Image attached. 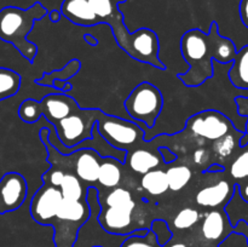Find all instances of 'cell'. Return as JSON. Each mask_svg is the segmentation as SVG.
Listing matches in <instances>:
<instances>
[{
    "mask_svg": "<svg viewBox=\"0 0 248 247\" xmlns=\"http://www.w3.org/2000/svg\"><path fill=\"white\" fill-rule=\"evenodd\" d=\"M48 15V10L41 2L36 1L28 9L6 6L0 10V39L12 44L15 48L33 63L38 55V46L28 40V35L36 21Z\"/></svg>",
    "mask_w": 248,
    "mask_h": 247,
    "instance_id": "6da1fadb",
    "label": "cell"
},
{
    "mask_svg": "<svg viewBox=\"0 0 248 247\" xmlns=\"http://www.w3.org/2000/svg\"><path fill=\"white\" fill-rule=\"evenodd\" d=\"M181 52L189 68L178 79L186 87H199L215 75L207 33L199 28L186 31L181 39Z\"/></svg>",
    "mask_w": 248,
    "mask_h": 247,
    "instance_id": "7a4b0ae2",
    "label": "cell"
},
{
    "mask_svg": "<svg viewBox=\"0 0 248 247\" xmlns=\"http://www.w3.org/2000/svg\"><path fill=\"white\" fill-rule=\"evenodd\" d=\"M79 108L78 102L65 92L46 94L41 101L24 99L18 108V116L27 124H35L43 116L48 124L55 125Z\"/></svg>",
    "mask_w": 248,
    "mask_h": 247,
    "instance_id": "3957f363",
    "label": "cell"
},
{
    "mask_svg": "<svg viewBox=\"0 0 248 247\" xmlns=\"http://www.w3.org/2000/svg\"><path fill=\"white\" fill-rule=\"evenodd\" d=\"M124 107L136 123L144 124L148 128H152L164 108V96L159 87L143 81L130 92Z\"/></svg>",
    "mask_w": 248,
    "mask_h": 247,
    "instance_id": "277c9868",
    "label": "cell"
},
{
    "mask_svg": "<svg viewBox=\"0 0 248 247\" xmlns=\"http://www.w3.org/2000/svg\"><path fill=\"white\" fill-rule=\"evenodd\" d=\"M97 126L99 135L116 149L130 152L145 140V131L136 121L104 113Z\"/></svg>",
    "mask_w": 248,
    "mask_h": 247,
    "instance_id": "5b68a950",
    "label": "cell"
},
{
    "mask_svg": "<svg viewBox=\"0 0 248 247\" xmlns=\"http://www.w3.org/2000/svg\"><path fill=\"white\" fill-rule=\"evenodd\" d=\"M104 111L94 108H78L74 113L53 125L57 138L65 148H73L92 138V128Z\"/></svg>",
    "mask_w": 248,
    "mask_h": 247,
    "instance_id": "8992f818",
    "label": "cell"
},
{
    "mask_svg": "<svg viewBox=\"0 0 248 247\" xmlns=\"http://www.w3.org/2000/svg\"><path fill=\"white\" fill-rule=\"evenodd\" d=\"M89 2L98 18V24H108L115 36L119 47L132 58L135 31L131 33L125 26L124 15L119 10L120 4L118 0H89Z\"/></svg>",
    "mask_w": 248,
    "mask_h": 247,
    "instance_id": "52a82bcc",
    "label": "cell"
},
{
    "mask_svg": "<svg viewBox=\"0 0 248 247\" xmlns=\"http://www.w3.org/2000/svg\"><path fill=\"white\" fill-rule=\"evenodd\" d=\"M186 127L195 137L212 142L236 131L232 121L218 110H203L190 116L186 120Z\"/></svg>",
    "mask_w": 248,
    "mask_h": 247,
    "instance_id": "ba28073f",
    "label": "cell"
},
{
    "mask_svg": "<svg viewBox=\"0 0 248 247\" xmlns=\"http://www.w3.org/2000/svg\"><path fill=\"white\" fill-rule=\"evenodd\" d=\"M63 200L61 189L44 182L31 201V215L36 223L50 225Z\"/></svg>",
    "mask_w": 248,
    "mask_h": 247,
    "instance_id": "9c48e42d",
    "label": "cell"
},
{
    "mask_svg": "<svg viewBox=\"0 0 248 247\" xmlns=\"http://www.w3.org/2000/svg\"><path fill=\"white\" fill-rule=\"evenodd\" d=\"M28 195V183L23 174L7 172L0 178V215L17 211Z\"/></svg>",
    "mask_w": 248,
    "mask_h": 247,
    "instance_id": "30bf717a",
    "label": "cell"
},
{
    "mask_svg": "<svg viewBox=\"0 0 248 247\" xmlns=\"http://www.w3.org/2000/svg\"><path fill=\"white\" fill-rule=\"evenodd\" d=\"M133 211L123 207L101 206L98 223L104 232L113 235H131L136 232L133 227Z\"/></svg>",
    "mask_w": 248,
    "mask_h": 247,
    "instance_id": "8fae6325",
    "label": "cell"
},
{
    "mask_svg": "<svg viewBox=\"0 0 248 247\" xmlns=\"http://www.w3.org/2000/svg\"><path fill=\"white\" fill-rule=\"evenodd\" d=\"M68 162H73V172L78 178L85 183L92 184L98 178L102 157L93 149H80L70 155H63Z\"/></svg>",
    "mask_w": 248,
    "mask_h": 247,
    "instance_id": "7c38bea8",
    "label": "cell"
},
{
    "mask_svg": "<svg viewBox=\"0 0 248 247\" xmlns=\"http://www.w3.org/2000/svg\"><path fill=\"white\" fill-rule=\"evenodd\" d=\"M234 190L235 183L232 184L225 179L218 181L217 183L200 189L195 195V202L205 208L224 207L232 199Z\"/></svg>",
    "mask_w": 248,
    "mask_h": 247,
    "instance_id": "4fadbf2b",
    "label": "cell"
},
{
    "mask_svg": "<svg viewBox=\"0 0 248 247\" xmlns=\"http://www.w3.org/2000/svg\"><path fill=\"white\" fill-rule=\"evenodd\" d=\"M61 14L72 23L80 27L98 26V18L89 0H63Z\"/></svg>",
    "mask_w": 248,
    "mask_h": 247,
    "instance_id": "5bb4252c",
    "label": "cell"
},
{
    "mask_svg": "<svg viewBox=\"0 0 248 247\" xmlns=\"http://www.w3.org/2000/svg\"><path fill=\"white\" fill-rule=\"evenodd\" d=\"M207 39L213 61L220 63V64L232 63L237 53L236 45L230 39L220 35L217 22L211 23L210 31L207 33Z\"/></svg>",
    "mask_w": 248,
    "mask_h": 247,
    "instance_id": "9a60e30c",
    "label": "cell"
},
{
    "mask_svg": "<svg viewBox=\"0 0 248 247\" xmlns=\"http://www.w3.org/2000/svg\"><path fill=\"white\" fill-rule=\"evenodd\" d=\"M232 232L234 228L230 225L224 211L220 210L210 211L201 224V234L207 241H222Z\"/></svg>",
    "mask_w": 248,
    "mask_h": 247,
    "instance_id": "2e32d148",
    "label": "cell"
},
{
    "mask_svg": "<svg viewBox=\"0 0 248 247\" xmlns=\"http://www.w3.org/2000/svg\"><path fill=\"white\" fill-rule=\"evenodd\" d=\"M125 164L132 172L138 174H144L152 170L157 169L161 164H164L159 150L154 153L145 148H135L127 152Z\"/></svg>",
    "mask_w": 248,
    "mask_h": 247,
    "instance_id": "e0dca14e",
    "label": "cell"
},
{
    "mask_svg": "<svg viewBox=\"0 0 248 247\" xmlns=\"http://www.w3.org/2000/svg\"><path fill=\"white\" fill-rule=\"evenodd\" d=\"M123 165L114 157H102L97 182L106 189H114L119 186L123 181Z\"/></svg>",
    "mask_w": 248,
    "mask_h": 247,
    "instance_id": "ac0fdd59",
    "label": "cell"
},
{
    "mask_svg": "<svg viewBox=\"0 0 248 247\" xmlns=\"http://www.w3.org/2000/svg\"><path fill=\"white\" fill-rule=\"evenodd\" d=\"M230 82L236 89L248 90V46L237 50L228 73Z\"/></svg>",
    "mask_w": 248,
    "mask_h": 247,
    "instance_id": "d6986e66",
    "label": "cell"
},
{
    "mask_svg": "<svg viewBox=\"0 0 248 247\" xmlns=\"http://www.w3.org/2000/svg\"><path fill=\"white\" fill-rule=\"evenodd\" d=\"M223 211L227 215L228 220L232 228L240 222L245 220L248 224V201L245 200L240 194L239 183H235V190L232 199L223 207Z\"/></svg>",
    "mask_w": 248,
    "mask_h": 247,
    "instance_id": "ffe728a7",
    "label": "cell"
},
{
    "mask_svg": "<svg viewBox=\"0 0 248 247\" xmlns=\"http://www.w3.org/2000/svg\"><path fill=\"white\" fill-rule=\"evenodd\" d=\"M140 185L152 196H161L169 191L166 172L164 170L155 169L142 174Z\"/></svg>",
    "mask_w": 248,
    "mask_h": 247,
    "instance_id": "44dd1931",
    "label": "cell"
},
{
    "mask_svg": "<svg viewBox=\"0 0 248 247\" xmlns=\"http://www.w3.org/2000/svg\"><path fill=\"white\" fill-rule=\"evenodd\" d=\"M99 203H101L102 207L103 206H106V207H123L132 211L136 208V201L133 199L132 193L128 189L120 188V186L110 189V191H108V194L104 196V200L103 199L99 200Z\"/></svg>",
    "mask_w": 248,
    "mask_h": 247,
    "instance_id": "7402d4cb",
    "label": "cell"
},
{
    "mask_svg": "<svg viewBox=\"0 0 248 247\" xmlns=\"http://www.w3.org/2000/svg\"><path fill=\"white\" fill-rule=\"evenodd\" d=\"M60 189L63 199H67V200L79 201L86 199L87 188H85L82 182L72 172H65Z\"/></svg>",
    "mask_w": 248,
    "mask_h": 247,
    "instance_id": "603a6c76",
    "label": "cell"
},
{
    "mask_svg": "<svg viewBox=\"0 0 248 247\" xmlns=\"http://www.w3.org/2000/svg\"><path fill=\"white\" fill-rule=\"evenodd\" d=\"M80 68H81L80 61L77 60V58H73L62 69L55 70V72L47 73V74L45 73L40 79L35 80V82L38 85H40V86H53V81H56V80L68 81L70 77H73L74 75H77L79 73Z\"/></svg>",
    "mask_w": 248,
    "mask_h": 247,
    "instance_id": "cb8c5ba5",
    "label": "cell"
},
{
    "mask_svg": "<svg viewBox=\"0 0 248 247\" xmlns=\"http://www.w3.org/2000/svg\"><path fill=\"white\" fill-rule=\"evenodd\" d=\"M165 172L169 182V190L171 191L183 190L193 178V171L186 165H174Z\"/></svg>",
    "mask_w": 248,
    "mask_h": 247,
    "instance_id": "d4e9b609",
    "label": "cell"
},
{
    "mask_svg": "<svg viewBox=\"0 0 248 247\" xmlns=\"http://www.w3.org/2000/svg\"><path fill=\"white\" fill-rule=\"evenodd\" d=\"M21 87V75L9 68L0 67V101L15 96Z\"/></svg>",
    "mask_w": 248,
    "mask_h": 247,
    "instance_id": "484cf974",
    "label": "cell"
},
{
    "mask_svg": "<svg viewBox=\"0 0 248 247\" xmlns=\"http://www.w3.org/2000/svg\"><path fill=\"white\" fill-rule=\"evenodd\" d=\"M121 247H160L156 236L150 229H138L133 234L128 235Z\"/></svg>",
    "mask_w": 248,
    "mask_h": 247,
    "instance_id": "4316f807",
    "label": "cell"
},
{
    "mask_svg": "<svg viewBox=\"0 0 248 247\" xmlns=\"http://www.w3.org/2000/svg\"><path fill=\"white\" fill-rule=\"evenodd\" d=\"M200 212L194 207H184L177 212L173 218V228L176 230L191 229L200 220Z\"/></svg>",
    "mask_w": 248,
    "mask_h": 247,
    "instance_id": "83f0119b",
    "label": "cell"
},
{
    "mask_svg": "<svg viewBox=\"0 0 248 247\" xmlns=\"http://www.w3.org/2000/svg\"><path fill=\"white\" fill-rule=\"evenodd\" d=\"M242 133L245 132H237L235 136L232 132L228 133L224 137L215 140V143H213V152L216 153V155L218 157H222V159L229 157L234 153L235 148H236V143H239V139L242 136Z\"/></svg>",
    "mask_w": 248,
    "mask_h": 247,
    "instance_id": "f1b7e54d",
    "label": "cell"
},
{
    "mask_svg": "<svg viewBox=\"0 0 248 247\" xmlns=\"http://www.w3.org/2000/svg\"><path fill=\"white\" fill-rule=\"evenodd\" d=\"M149 229L156 236V241L160 247H165L172 239H173V232L170 228L169 223L164 219H155L153 220Z\"/></svg>",
    "mask_w": 248,
    "mask_h": 247,
    "instance_id": "f546056e",
    "label": "cell"
},
{
    "mask_svg": "<svg viewBox=\"0 0 248 247\" xmlns=\"http://www.w3.org/2000/svg\"><path fill=\"white\" fill-rule=\"evenodd\" d=\"M230 176L236 181H241L248 177V150L240 154L230 166Z\"/></svg>",
    "mask_w": 248,
    "mask_h": 247,
    "instance_id": "4dcf8cb0",
    "label": "cell"
},
{
    "mask_svg": "<svg viewBox=\"0 0 248 247\" xmlns=\"http://www.w3.org/2000/svg\"><path fill=\"white\" fill-rule=\"evenodd\" d=\"M218 247H248V237L232 232L219 242Z\"/></svg>",
    "mask_w": 248,
    "mask_h": 247,
    "instance_id": "1f68e13d",
    "label": "cell"
},
{
    "mask_svg": "<svg viewBox=\"0 0 248 247\" xmlns=\"http://www.w3.org/2000/svg\"><path fill=\"white\" fill-rule=\"evenodd\" d=\"M210 157H211V153L210 150L206 149V148H198V149L194 152L193 155V159L194 162L199 166H203V165L207 164L210 161Z\"/></svg>",
    "mask_w": 248,
    "mask_h": 247,
    "instance_id": "d6a6232c",
    "label": "cell"
},
{
    "mask_svg": "<svg viewBox=\"0 0 248 247\" xmlns=\"http://www.w3.org/2000/svg\"><path fill=\"white\" fill-rule=\"evenodd\" d=\"M157 150H159L160 155H161L162 157V161H164L165 165H170L177 160V155L174 154L169 147H159Z\"/></svg>",
    "mask_w": 248,
    "mask_h": 247,
    "instance_id": "836d02e7",
    "label": "cell"
},
{
    "mask_svg": "<svg viewBox=\"0 0 248 247\" xmlns=\"http://www.w3.org/2000/svg\"><path fill=\"white\" fill-rule=\"evenodd\" d=\"M240 16L242 23L248 28V0H241L240 2Z\"/></svg>",
    "mask_w": 248,
    "mask_h": 247,
    "instance_id": "e575fe53",
    "label": "cell"
},
{
    "mask_svg": "<svg viewBox=\"0 0 248 247\" xmlns=\"http://www.w3.org/2000/svg\"><path fill=\"white\" fill-rule=\"evenodd\" d=\"M224 166H222V165L218 164V162H213V164H211L205 171L207 172V173H219V172H224Z\"/></svg>",
    "mask_w": 248,
    "mask_h": 247,
    "instance_id": "d590c367",
    "label": "cell"
},
{
    "mask_svg": "<svg viewBox=\"0 0 248 247\" xmlns=\"http://www.w3.org/2000/svg\"><path fill=\"white\" fill-rule=\"evenodd\" d=\"M47 16L50 17L51 22H53V23H57V22L61 19V17H62V14H61L60 10H51V11H48Z\"/></svg>",
    "mask_w": 248,
    "mask_h": 247,
    "instance_id": "8d00e7d4",
    "label": "cell"
},
{
    "mask_svg": "<svg viewBox=\"0 0 248 247\" xmlns=\"http://www.w3.org/2000/svg\"><path fill=\"white\" fill-rule=\"evenodd\" d=\"M239 145L241 148L247 147L248 145V132L242 133V136L240 137V139H239Z\"/></svg>",
    "mask_w": 248,
    "mask_h": 247,
    "instance_id": "74e56055",
    "label": "cell"
},
{
    "mask_svg": "<svg viewBox=\"0 0 248 247\" xmlns=\"http://www.w3.org/2000/svg\"><path fill=\"white\" fill-rule=\"evenodd\" d=\"M84 40L86 41L90 46H97V44H98V41H97L92 35H89V34L84 36Z\"/></svg>",
    "mask_w": 248,
    "mask_h": 247,
    "instance_id": "f35d334b",
    "label": "cell"
},
{
    "mask_svg": "<svg viewBox=\"0 0 248 247\" xmlns=\"http://www.w3.org/2000/svg\"><path fill=\"white\" fill-rule=\"evenodd\" d=\"M239 188H240V194H241L242 198H244L246 201H248V184H246V185L244 186L239 184Z\"/></svg>",
    "mask_w": 248,
    "mask_h": 247,
    "instance_id": "ab89813d",
    "label": "cell"
},
{
    "mask_svg": "<svg viewBox=\"0 0 248 247\" xmlns=\"http://www.w3.org/2000/svg\"><path fill=\"white\" fill-rule=\"evenodd\" d=\"M165 247H188V245L184 244V242H182V241L172 242V240H171V241H170Z\"/></svg>",
    "mask_w": 248,
    "mask_h": 247,
    "instance_id": "60d3db41",
    "label": "cell"
},
{
    "mask_svg": "<svg viewBox=\"0 0 248 247\" xmlns=\"http://www.w3.org/2000/svg\"><path fill=\"white\" fill-rule=\"evenodd\" d=\"M118 1H119V4H123V2H125L126 0H118Z\"/></svg>",
    "mask_w": 248,
    "mask_h": 247,
    "instance_id": "b9f144b4",
    "label": "cell"
},
{
    "mask_svg": "<svg viewBox=\"0 0 248 247\" xmlns=\"http://www.w3.org/2000/svg\"><path fill=\"white\" fill-rule=\"evenodd\" d=\"M93 247H102V246H93Z\"/></svg>",
    "mask_w": 248,
    "mask_h": 247,
    "instance_id": "7bdbcfd3",
    "label": "cell"
}]
</instances>
